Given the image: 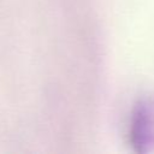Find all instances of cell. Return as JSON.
I'll list each match as a JSON object with an SVG mask.
<instances>
[{"mask_svg":"<svg viewBox=\"0 0 154 154\" xmlns=\"http://www.w3.org/2000/svg\"><path fill=\"white\" fill-rule=\"evenodd\" d=\"M131 142L138 152L154 147V101H142L134 112Z\"/></svg>","mask_w":154,"mask_h":154,"instance_id":"1","label":"cell"}]
</instances>
